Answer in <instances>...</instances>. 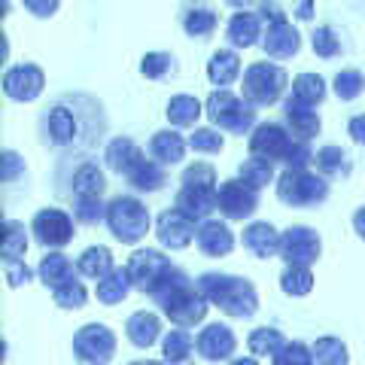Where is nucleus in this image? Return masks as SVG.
<instances>
[{
	"label": "nucleus",
	"mask_w": 365,
	"mask_h": 365,
	"mask_svg": "<svg viewBox=\"0 0 365 365\" xmlns=\"http://www.w3.org/2000/svg\"><path fill=\"white\" fill-rule=\"evenodd\" d=\"M116 353V335L104 323H88L76 329L73 335V356L86 365H110Z\"/></svg>",
	"instance_id": "nucleus-10"
},
{
	"label": "nucleus",
	"mask_w": 365,
	"mask_h": 365,
	"mask_svg": "<svg viewBox=\"0 0 365 365\" xmlns=\"http://www.w3.org/2000/svg\"><path fill=\"white\" fill-rule=\"evenodd\" d=\"M323 253V241L314 228L307 225H292L280 235V259L292 268H311Z\"/></svg>",
	"instance_id": "nucleus-11"
},
{
	"label": "nucleus",
	"mask_w": 365,
	"mask_h": 365,
	"mask_svg": "<svg viewBox=\"0 0 365 365\" xmlns=\"http://www.w3.org/2000/svg\"><path fill=\"white\" fill-rule=\"evenodd\" d=\"M204 110H207L210 122L216 125V128H222V131L247 134V131H253V128H256V107L250 104V101L232 95L228 88H216V91H210Z\"/></svg>",
	"instance_id": "nucleus-6"
},
{
	"label": "nucleus",
	"mask_w": 365,
	"mask_h": 365,
	"mask_svg": "<svg viewBox=\"0 0 365 365\" xmlns=\"http://www.w3.org/2000/svg\"><path fill=\"white\" fill-rule=\"evenodd\" d=\"M235 347H237V338L225 323L204 326L195 338V350L201 353V359H207V362H225L235 353Z\"/></svg>",
	"instance_id": "nucleus-17"
},
{
	"label": "nucleus",
	"mask_w": 365,
	"mask_h": 365,
	"mask_svg": "<svg viewBox=\"0 0 365 365\" xmlns=\"http://www.w3.org/2000/svg\"><path fill=\"white\" fill-rule=\"evenodd\" d=\"M76 271L88 280H104L110 271H116V262H113L110 247L98 244V247H88L83 250V256L76 259Z\"/></svg>",
	"instance_id": "nucleus-29"
},
{
	"label": "nucleus",
	"mask_w": 365,
	"mask_h": 365,
	"mask_svg": "<svg viewBox=\"0 0 365 365\" xmlns=\"http://www.w3.org/2000/svg\"><path fill=\"white\" fill-rule=\"evenodd\" d=\"M216 25H220V13L210 6H189L186 13H182V31L195 40L210 37L216 31Z\"/></svg>",
	"instance_id": "nucleus-32"
},
{
	"label": "nucleus",
	"mask_w": 365,
	"mask_h": 365,
	"mask_svg": "<svg viewBox=\"0 0 365 365\" xmlns=\"http://www.w3.org/2000/svg\"><path fill=\"white\" fill-rule=\"evenodd\" d=\"M237 76H241V55L232 49H216L207 61V79L216 88H225V86H232Z\"/></svg>",
	"instance_id": "nucleus-27"
},
{
	"label": "nucleus",
	"mask_w": 365,
	"mask_h": 365,
	"mask_svg": "<svg viewBox=\"0 0 365 365\" xmlns=\"http://www.w3.org/2000/svg\"><path fill=\"white\" fill-rule=\"evenodd\" d=\"M195 244L204 256L210 259H222L235 250V235L232 228H228V222H220V220H207L198 225L195 232Z\"/></svg>",
	"instance_id": "nucleus-19"
},
{
	"label": "nucleus",
	"mask_w": 365,
	"mask_h": 365,
	"mask_svg": "<svg viewBox=\"0 0 365 365\" xmlns=\"http://www.w3.org/2000/svg\"><path fill=\"white\" fill-rule=\"evenodd\" d=\"M280 289L287 292V295H307L314 289V274H311V268H292V265H287L283 268V274H280Z\"/></svg>",
	"instance_id": "nucleus-41"
},
{
	"label": "nucleus",
	"mask_w": 365,
	"mask_h": 365,
	"mask_svg": "<svg viewBox=\"0 0 365 365\" xmlns=\"http://www.w3.org/2000/svg\"><path fill=\"white\" fill-rule=\"evenodd\" d=\"M162 353L168 365H192V338L186 329H170L162 338Z\"/></svg>",
	"instance_id": "nucleus-36"
},
{
	"label": "nucleus",
	"mask_w": 365,
	"mask_h": 365,
	"mask_svg": "<svg viewBox=\"0 0 365 365\" xmlns=\"http://www.w3.org/2000/svg\"><path fill=\"white\" fill-rule=\"evenodd\" d=\"M43 86H46L43 67L31 64V61H21V64L9 67V71L4 73V91H6V98L19 101V104H31V101H37Z\"/></svg>",
	"instance_id": "nucleus-14"
},
{
	"label": "nucleus",
	"mask_w": 365,
	"mask_h": 365,
	"mask_svg": "<svg viewBox=\"0 0 365 365\" xmlns=\"http://www.w3.org/2000/svg\"><path fill=\"white\" fill-rule=\"evenodd\" d=\"M174 71V58L168 52H146L143 61H140V73L146 79H162Z\"/></svg>",
	"instance_id": "nucleus-46"
},
{
	"label": "nucleus",
	"mask_w": 365,
	"mask_h": 365,
	"mask_svg": "<svg viewBox=\"0 0 365 365\" xmlns=\"http://www.w3.org/2000/svg\"><path fill=\"white\" fill-rule=\"evenodd\" d=\"M277 198L289 207H317L329 198L326 177L311 174V170H283L277 177Z\"/></svg>",
	"instance_id": "nucleus-9"
},
{
	"label": "nucleus",
	"mask_w": 365,
	"mask_h": 365,
	"mask_svg": "<svg viewBox=\"0 0 365 365\" xmlns=\"http://www.w3.org/2000/svg\"><path fill=\"white\" fill-rule=\"evenodd\" d=\"M186 150H189V140H182V134L177 131H155L153 140H150V155L153 162H158L162 168H170V165H180L186 158Z\"/></svg>",
	"instance_id": "nucleus-24"
},
{
	"label": "nucleus",
	"mask_w": 365,
	"mask_h": 365,
	"mask_svg": "<svg viewBox=\"0 0 365 365\" xmlns=\"http://www.w3.org/2000/svg\"><path fill=\"white\" fill-rule=\"evenodd\" d=\"M128 277L134 283L137 292L150 295L155 299L162 287L168 283V277L174 274V265H170V259L162 253V250H153V247H143V250H134L131 259H128Z\"/></svg>",
	"instance_id": "nucleus-8"
},
{
	"label": "nucleus",
	"mask_w": 365,
	"mask_h": 365,
	"mask_svg": "<svg viewBox=\"0 0 365 365\" xmlns=\"http://www.w3.org/2000/svg\"><path fill=\"white\" fill-rule=\"evenodd\" d=\"M162 314L174 323L177 329H192L198 326L204 317H207V299L201 295L198 283H192L180 268H174V274L168 277V283L162 287V292L155 295Z\"/></svg>",
	"instance_id": "nucleus-2"
},
{
	"label": "nucleus",
	"mask_w": 365,
	"mask_h": 365,
	"mask_svg": "<svg viewBox=\"0 0 365 365\" xmlns=\"http://www.w3.org/2000/svg\"><path fill=\"white\" fill-rule=\"evenodd\" d=\"M189 150L192 153H210L216 155L222 150V134H216V128H195L189 137Z\"/></svg>",
	"instance_id": "nucleus-47"
},
{
	"label": "nucleus",
	"mask_w": 365,
	"mask_h": 365,
	"mask_svg": "<svg viewBox=\"0 0 365 365\" xmlns=\"http://www.w3.org/2000/svg\"><path fill=\"white\" fill-rule=\"evenodd\" d=\"M271 365H314V353L304 341H287V347L271 359Z\"/></svg>",
	"instance_id": "nucleus-45"
},
{
	"label": "nucleus",
	"mask_w": 365,
	"mask_h": 365,
	"mask_svg": "<svg viewBox=\"0 0 365 365\" xmlns=\"http://www.w3.org/2000/svg\"><path fill=\"white\" fill-rule=\"evenodd\" d=\"M241 244L256 259H271L274 253H280V235L271 222H250L241 235Z\"/></svg>",
	"instance_id": "nucleus-23"
},
{
	"label": "nucleus",
	"mask_w": 365,
	"mask_h": 365,
	"mask_svg": "<svg viewBox=\"0 0 365 365\" xmlns=\"http://www.w3.org/2000/svg\"><path fill=\"white\" fill-rule=\"evenodd\" d=\"M283 116H287V131L299 143H307L311 137L319 134V116H317V110L295 104L292 98H287V104H283Z\"/></svg>",
	"instance_id": "nucleus-25"
},
{
	"label": "nucleus",
	"mask_w": 365,
	"mask_h": 365,
	"mask_svg": "<svg viewBox=\"0 0 365 365\" xmlns=\"http://www.w3.org/2000/svg\"><path fill=\"white\" fill-rule=\"evenodd\" d=\"M225 37H228V43H232L235 49H250V46L262 43V19H259V13H247V9L235 13L232 19H228Z\"/></svg>",
	"instance_id": "nucleus-22"
},
{
	"label": "nucleus",
	"mask_w": 365,
	"mask_h": 365,
	"mask_svg": "<svg viewBox=\"0 0 365 365\" xmlns=\"http://www.w3.org/2000/svg\"><path fill=\"white\" fill-rule=\"evenodd\" d=\"M332 88H335V95L341 101H356L365 91V76H362V71H356V67H347V71L335 73Z\"/></svg>",
	"instance_id": "nucleus-42"
},
{
	"label": "nucleus",
	"mask_w": 365,
	"mask_h": 365,
	"mask_svg": "<svg viewBox=\"0 0 365 365\" xmlns=\"http://www.w3.org/2000/svg\"><path fill=\"white\" fill-rule=\"evenodd\" d=\"M168 122L174 128H192L201 116V101L192 98V95H174L168 101Z\"/></svg>",
	"instance_id": "nucleus-34"
},
{
	"label": "nucleus",
	"mask_w": 365,
	"mask_h": 365,
	"mask_svg": "<svg viewBox=\"0 0 365 365\" xmlns=\"http://www.w3.org/2000/svg\"><path fill=\"white\" fill-rule=\"evenodd\" d=\"M262 49H265V55L274 61L292 58V55L302 49V34L289 25V19H277V21H271V25H265Z\"/></svg>",
	"instance_id": "nucleus-16"
},
{
	"label": "nucleus",
	"mask_w": 365,
	"mask_h": 365,
	"mask_svg": "<svg viewBox=\"0 0 365 365\" xmlns=\"http://www.w3.org/2000/svg\"><path fill=\"white\" fill-rule=\"evenodd\" d=\"M52 299L58 307H64V311H76V307H83L88 302V289L83 287V280H76V283H71V287L52 292Z\"/></svg>",
	"instance_id": "nucleus-48"
},
{
	"label": "nucleus",
	"mask_w": 365,
	"mask_h": 365,
	"mask_svg": "<svg viewBox=\"0 0 365 365\" xmlns=\"http://www.w3.org/2000/svg\"><path fill=\"white\" fill-rule=\"evenodd\" d=\"M311 46L319 58H335V55H341V37H338V31L329 25H319L311 34Z\"/></svg>",
	"instance_id": "nucleus-44"
},
{
	"label": "nucleus",
	"mask_w": 365,
	"mask_h": 365,
	"mask_svg": "<svg viewBox=\"0 0 365 365\" xmlns=\"http://www.w3.org/2000/svg\"><path fill=\"white\" fill-rule=\"evenodd\" d=\"M195 283H198L201 295L207 299V304H216L225 317L250 319L259 311V292L247 277L207 271V274H201Z\"/></svg>",
	"instance_id": "nucleus-1"
},
{
	"label": "nucleus",
	"mask_w": 365,
	"mask_h": 365,
	"mask_svg": "<svg viewBox=\"0 0 365 365\" xmlns=\"http://www.w3.org/2000/svg\"><path fill=\"white\" fill-rule=\"evenodd\" d=\"M216 210L225 220H250L259 210V192L244 186L241 180H225L216 192Z\"/></svg>",
	"instance_id": "nucleus-13"
},
{
	"label": "nucleus",
	"mask_w": 365,
	"mask_h": 365,
	"mask_svg": "<svg viewBox=\"0 0 365 365\" xmlns=\"http://www.w3.org/2000/svg\"><path fill=\"white\" fill-rule=\"evenodd\" d=\"M228 365H259V362H256V356H241V359H232Z\"/></svg>",
	"instance_id": "nucleus-55"
},
{
	"label": "nucleus",
	"mask_w": 365,
	"mask_h": 365,
	"mask_svg": "<svg viewBox=\"0 0 365 365\" xmlns=\"http://www.w3.org/2000/svg\"><path fill=\"white\" fill-rule=\"evenodd\" d=\"M134 289V283L128 277V268H116V271H110L104 280H98V287H95V299L101 304H119L128 299V292Z\"/></svg>",
	"instance_id": "nucleus-30"
},
{
	"label": "nucleus",
	"mask_w": 365,
	"mask_h": 365,
	"mask_svg": "<svg viewBox=\"0 0 365 365\" xmlns=\"http://www.w3.org/2000/svg\"><path fill=\"white\" fill-rule=\"evenodd\" d=\"M314 4H311V0H304V4H299V6H295V16H299L302 21H307V19H314Z\"/></svg>",
	"instance_id": "nucleus-54"
},
{
	"label": "nucleus",
	"mask_w": 365,
	"mask_h": 365,
	"mask_svg": "<svg viewBox=\"0 0 365 365\" xmlns=\"http://www.w3.org/2000/svg\"><path fill=\"white\" fill-rule=\"evenodd\" d=\"M128 365H168L165 359H137V362H128Z\"/></svg>",
	"instance_id": "nucleus-56"
},
{
	"label": "nucleus",
	"mask_w": 365,
	"mask_h": 365,
	"mask_svg": "<svg viewBox=\"0 0 365 365\" xmlns=\"http://www.w3.org/2000/svg\"><path fill=\"white\" fill-rule=\"evenodd\" d=\"M125 335L134 347L140 350H150L158 338H162V319H158L153 311H137L128 317V323H125Z\"/></svg>",
	"instance_id": "nucleus-26"
},
{
	"label": "nucleus",
	"mask_w": 365,
	"mask_h": 365,
	"mask_svg": "<svg viewBox=\"0 0 365 365\" xmlns=\"http://www.w3.org/2000/svg\"><path fill=\"white\" fill-rule=\"evenodd\" d=\"M128 186H134L137 192H158L165 186V168L158 162H153V158H146V162L128 177Z\"/></svg>",
	"instance_id": "nucleus-40"
},
{
	"label": "nucleus",
	"mask_w": 365,
	"mask_h": 365,
	"mask_svg": "<svg viewBox=\"0 0 365 365\" xmlns=\"http://www.w3.org/2000/svg\"><path fill=\"white\" fill-rule=\"evenodd\" d=\"M353 232H356L365 241V207H359L356 213H353Z\"/></svg>",
	"instance_id": "nucleus-53"
},
{
	"label": "nucleus",
	"mask_w": 365,
	"mask_h": 365,
	"mask_svg": "<svg viewBox=\"0 0 365 365\" xmlns=\"http://www.w3.org/2000/svg\"><path fill=\"white\" fill-rule=\"evenodd\" d=\"M25 6H28V9H34V16H40V19L52 16L55 9H58V4H55V0H49V4H37V0H25Z\"/></svg>",
	"instance_id": "nucleus-52"
},
{
	"label": "nucleus",
	"mask_w": 365,
	"mask_h": 365,
	"mask_svg": "<svg viewBox=\"0 0 365 365\" xmlns=\"http://www.w3.org/2000/svg\"><path fill=\"white\" fill-rule=\"evenodd\" d=\"M295 104L302 107H319L326 101V79L319 73H299L292 79V95H289Z\"/></svg>",
	"instance_id": "nucleus-31"
},
{
	"label": "nucleus",
	"mask_w": 365,
	"mask_h": 365,
	"mask_svg": "<svg viewBox=\"0 0 365 365\" xmlns=\"http://www.w3.org/2000/svg\"><path fill=\"white\" fill-rule=\"evenodd\" d=\"M31 232H34V241L40 247H49V250H61L73 241V220L71 213H64L58 207H43L34 213L31 220Z\"/></svg>",
	"instance_id": "nucleus-12"
},
{
	"label": "nucleus",
	"mask_w": 365,
	"mask_h": 365,
	"mask_svg": "<svg viewBox=\"0 0 365 365\" xmlns=\"http://www.w3.org/2000/svg\"><path fill=\"white\" fill-rule=\"evenodd\" d=\"M250 153L256 158H265V162H280L289 170H307V165L314 162L307 143H299L295 137L277 122H265L256 125L253 134H250Z\"/></svg>",
	"instance_id": "nucleus-3"
},
{
	"label": "nucleus",
	"mask_w": 365,
	"mask_h": 365,
	"mask_svg": "<svg viewBox=\"0 0 365 365\" xmlns=\"http://www.w3.org/2000/svg\"><path fill=\"white\" fill-rule=\"evenodd\" d=\"M180 192L174 198V207L189 216L192 222H207L216 210V170L207 162H192L180 177Z\"/></svg>",
	"instance_id": "nucleus-4"
},
{
	"label": "nucleus",
	"mask_w": 365,
	"mask_h": 365,
	"mask_svg": "<svg viewBox=\"0 0 365 365\" xmlns=\"http://www.w3.org/2000/svg\"><path fill=\"white\" fill-rule=\"evenodd\" d=\"M247 347L253 356H271L274 359L283 347H287V338H283V332L274 326H259L247 335Z\"/></svg>",
	"instance_id": "nucleus-33"
},
{
	"label": "nucleus",
	"mask_w": 365,
	"mask_h": 365,
	"mask_svg": "<svg viewBox=\"0 0 365 365\" xmlns=\"http://www.w3.org/2000/svg\"><path fill=\"white\" fill-rule=\"evenodd\" d=\"M314 362L317 365H347L350 362V353H347V344L335 335H323L314 341Z\"/></svg>",
	"instance_id": "nucleus-37"
},
{
	"label": "nucleus",
	"mask_w": 365,
	"mask_h": 365,
	"mask_svg": "<svg viewBox=\"0 0 365 365\" xmlns=\"http://www.w3.org/2000/svg\"><path fill=\"white\" fill-rule=\"evenodd\" d=\"M107 228L119 244H140L150 232V210L134 195H116L107 204Z\"/></svg>",
	"instance_id": "nucleus-5"
},
{
	"label": "nucleus",
	"mask_w": 365,
	"mask_h": 365,
	"mask_svg": "<svg viewBox=\"0 0 365 365\" xmlns=\"http://www.w3.org/2000/svg\"><path fill=\"white\" fill-rule=\"evenodd\" d=\"M347 134L353 137V143L365 146V113H359V116H353L347 122Z\"/></svg>",
	"instance_id": "nucleus-51"
},
{
	"label": "nucleus",
	"mask_w": 365,
	"mask_h": 365,
	"mask_svg": "<svg viewBox=\"0 0 365 365\" xmlns=\"http://www.w3.org/2000/svg\"><path fill=\"white\" fill-rule=\"evenodd\" d=\"M21 170H25V162H21V155H16L13 150H6L4 153V180H16Z\"/></svg>",
	"instance_id": "nucleus-50"
},
{
	"label": "nucleus",
	"mask_w": 365,
	"mask_h": 365,
	"mask_svg": "<svg viewBox=\"0 0 365 365\" xmlns=\"http://www.w3.org/2000/svg\"><path fill=\"white\" fill-rule=\"evenodd\" d=\"M289 86V76L283 67L271 64V61H256L244 71L241 79V91H244V101H250L253 107H271L277 104L283 88Z\"/></svg>",
	"instance_id": "nucleus-7"
},
{
	"label": "nucleus",
	"mask_w": 365,
	"mask_h": 365,
	"mask_svg": "<svg viewBox=\"0 0 365 365\" xmlns=\"http://www.w3.org/2000/svg\"><path fill=\"white\" fill-rule=\"evenodd\" d=\"M28 250V232L16 220H4V241H0V256L4 262H25Z\"/></svg>",
	"instance_id": "nucleus-35"
},
{
	"label": "nucleus",
	"mask_w": 365,
	"mask_h": 365,
	"mask_svg": "<svg viewBox=\"0 0 365 365\" xmlns=\"http://www.w3.org/2000/svg\"><path fill=\"white\" fill-rule=\"evenodd\" d=\"M73 220L83 225H98L107 220V204L101 198H73Z\"/></svg>",
	"instance_id": "nucleus-43"
},
{
	"label": "nucleus",
	"mask_w": 365,
	"mask_h": 365,
	"mask_svg": "<svg viewBox=\"0 0 365 365\" xmlns=\"http://www.w3.org/2000/svg\"><path fill=\"white\" fill-rule=\"evenodd\" d=\"M237 180L244 182V186H250L253 192H259V189H265L268 182L274 180V165L271 162H265V158H247V162L241 165V170H237Z\"/></svg>",
	"instance_id": "nucleus-39"
},
{
	"label": "nucleus",
	"mask_w": 365,
	"mask_h": 365,
	"mask_svg": "<svg viewBox=\"0 0 365 365\" xmlns=\"http://www.w3.org/2000/svg\"><path fill=\"white\" fill-rule=\"evenodd\" d=\"M4 271H6L9 287H21V283L31 280V271H28L25 262H4Z\"/></svg>",
	"instance_id": "nucleus-49"
},
{
	"label": "nucleus",
	"mask_w": 365,
	"mask_h": 365,
	"mask_svg": "<svg viewBox=\"0 0 365 365\" xmlns=\"http://www.w3.org/2000/svg\"><path fill=\"white\" fill-rule=\"evenodd\" d=\"M46 131H49V140L55 146H76L79 143V122L76 113L64 104H55L46 116Z\"/></svg>",
	"instance_id": "nucleus-20"
},
{
	"label": "nucleus",
	"mask_w": 365,
	"mask_h": 365,
	"mask_svg": "<svg viewBox=\"0 0 365 365\" xmlns=\"http://www.w3.org/2000/svg\"><path fill=\"white\" fill-rule=\"evenodd\" d=\"M71 189H73V198H101L104 195V189H107L104 170H101L95 162H83L73 170Z\"/></svg>",
	"instance_id": "nucleus-28"
},
{
	"label": "nucleus",
	"mask_w": 365,
	"mask_h": 365,
	"mask_svg": "<svg viewBox=\"0 0 365 365\" xmlns=\"http://www.w3.org/2000/svg\"><path fill=\"white\" fill-rule=\"evenodd\" d=\"M314 165L319 170V177H347L350 174V158L341 146H323V150H317Z\"/></svg>",
	"instance_id": "nucleus-38"
},
{
	"label": "nucleus",
	"mask_w": 365,
	"mask_h": 365,
	"mask_svg": "<svg viewBox=\"0 0 365 365\" xmlns=\"http://www.w3.org/2000/svg\"><path fill=\"white\" fill-rule=\"evenodd\" d=\"M76 274H79L76 265L64 253H49L40 262V280H43V287H49V292H58L64 287H71V283H76L79 280Z\"/></svg>",
	"instance_id": "nucleus-21"
},
{
	"label": "nucleus",
	"mask_w": 365,
	"mask_h": 365,
	"mask_svg": "<svg viewBox=\"0 0 365 365\" xmlns=\"http://www.w3.org/2000/svg\"><path fill=\"white\" fill-rule=\"evenodd\" d=\"M195 222L189 220V216H182L177 207H168L158 213V220H155V237H158V244L168 247V250H182V247H189L192 241H195Z\"/></svg>",
	"instance_id": "nucleus-15"
},
{
	"label": "nucleus",
	"mask_w": 365,
	"mask_h": 365,
	"mask_svg": "<svg viewBox=\"0 0 365 365\" xmlns=\"http://www.w3.org/2000/svg\"><path fill=\"white\" fill-rule=\"evenodd\" d=\"M104 162H107V168L113 170V174H119V177L128 180L134 170L146 162V155H143L140 146L131 140V137H113V140L107 143Z\"/></svg>",
	"instance_id": "nucleus-18"
}]
</instances>
